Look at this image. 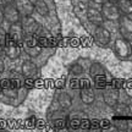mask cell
<instances>
[{"mask_svg":"<svg viewBox=\"0 0 132 132\" xmlns=\"http://www.w3.org/2000/svg\"><path fill=\"white\" fill-rule=\"evenodd\" d=\"M6 37H7V33H6V31H5V29L0 26V43H1V44L6 43Z\"/></svg>","mask_w":132,"mask_h":132,"instance_id":"22","label":"cell"},{"mask_svg":"<svg viewBox=\"0 0 132 132\" xmlns=\"http://www.w3.org/2000/svg\"><path fill=\"white\" fill-rule=\"evenodd\" d=\"M5 70V65H4V61L0 59V73H3Z\"/></svg>","mask_w":132,"mask_h":132,"instance_id":"24","label":"cell"},{"mask_svg":"<svg viewBox=\"0 0 132 132\" xmlns=\"http://www.w3.org/2000/svg\"><path fill=\"white\" fill-rule=\"evenodd\" d=\"M3 14H4V20L6 22H9L10 24L15 23V22H20V20H21V15L14 3L5 4V6L3 7Z\"/></svg>","mask_w":132,"mask_h":132,"instance_id":"6","label":"cell"},{"mask_svg":"<svg viewBox=\"0 0 132 132\" xmlns=\"http://www.w3.org/2000/svg\"><path fill=\"white\" fill-rule=\"evenodd\" d=\"M15 5L19 10L21 17L32 16V14L34 12V4L31 0H15Z\"/></svg>","mask_w":132,"mask_h":132,"instance_id":"11","label":"cell"},{"mask_svg":"<svg viewBox=\"0 0 132 132\" xmlns=\"http://www.w3.org/2000/svg\"><path fill=\"white\" fill-rule=\"evenodd\" d=\"M21 24H22V28H23L24 36H34L37 33L38 28H39V23L32 16H24L21 21Z\"/></svg>","mask_w":132,"mask_h":132,"instance_id":"10","label":"cell"},{"mask_svg":"<svg viewBox=\"0 0 132 132\" xmlns=\"http://www.w3.org/2000/svg\"><path fill=\"white\" fill-rule=\"evenodd\" d=\"M94 40L100 47H106L109 43H110V40H111V34H110V32L108 31V28H105L103 24L95 27Z\"/></svg>","mask_w":132,"mask_h":132,"instance_id":"7","label":"cell"},{"mask_svg":"<svg viewBox=\"0 0 132 132\" xmlns=\"http://www.w3.org/2000/svg\"><path fill=\"white\" fill-rule=\"evenodd\" d=\"M3 4H4V1H3V0H0V7L3 6Z\"/></svg>","mask_w":132,"mask_h":132,"instance_id":"28","label":"cell"},{"mask_svg":"<svg viewBox=\"0 0 132 132\" xmlns=\"http://www.w3.org/2000/svg\"><path fill=\"white\" fill-rule=\"evenodd\" d=\"M9 37L11 38V40L14 42H20L24 38V32L22 28L21 22H15V23L10 24L9 28Z\"/></svg>","mask_w":132,"mask_h":132,"instance_id":"12","label":"cell"},{"mask_svg":"<svg viewBox=\"0 0 132 132\" xmlns=\"http://www.w3.org/2000/svg\"><path fill=\"white\" fill-rule=\"evenodd\" d=\"M90 4H92V3H90ZM100 7H102V6H99V5L92 4L90 6L87 7V11H86V17H87V20H88L92 24H94V26H100V24H103V22H104V16H103V14H102Z\"/></svg>","mask_w":132,"mask_h":132,"instance_id":"4","label":"cell"},{"mask_svg":"<svg viewBox=\"0 0 132 132\" xmlns=\"http://www.w3.org/2000/svg\"><path fill=\"white\" fill-rule=\"evenodd\" d=\"M105 0H89V3H92V4L94 5H99V6H102V4H103Z\"/></svg>","mask_w":132,"mask_h":132,"instance_id":"23","label":"cell"},{"mask_svg":"<svg viewBox=\"0 0 132 132\" xmlns=\"http://www.w3.org/2000/svg\"><path fill=\"white\" fill-rule=\"evenodd\" d=\"M3 55H5V49H4V45L0 43V57L3 56Z\"/></svg>","mask_w":132,"mask_h":132,"instance_id":"25","label":"cell"},{"mask_svg":"<svg viewBox=\"0 0 132 132\" xmlns=\"http://www.w3.org/2000/svg\"><path fill=\"white\" fill-rule=\"evenodd\" d=\"M131 1H132V0H131Z\"/></svg>","mask_w":132,"mask_h":132,"instance_id":"30","label":"cell"},{"mask_svg":"<svg viewBox=\"0 0 132 132\" xmlns=\"http://www.w3.org/2000/svg\"><path fill=\"white\" fill-rule=\"evenodd\" d=\"M120 100V90L114 87H108L103 92V102L110 108H115Z\"/></svg>","mask_w":132,"mask_h":132,"instance_id":"5","label":"cell"},{"mask_svg":"<svg viewBox=\"0 0 132 132\" xmlns=\"http://www.w3.org/2000/svg\"><path fill=\"white\" fill-rule=\"evenodd\" d=\"M70 71H71V73H72V75L80 76V75L83 73V67H82L78 62H75V64H72V65H71Z\"/></svg>","mask_w":132,"mask_h":132,"instance_id":"21","label":"cell"},{"mask_svg":"<svg viewBox=\"0 0 132 132\" xmlns=\"http://www.w3.org/2000/svg\"><path fill=\"white\" fill-rule=\"evenodd\" d=\"M89 75H90V77L98 83V85L103 83L104 81H105V77H106L104 66L102 65V64H99V62H93V64L90 65Z\"/></svg>","mask_w":132,"mask_h":132,"instance_id":"9","label":"cell"},{"mask_svg":"<svg viewBox=\"0 0 132 132\" xmlns=\"http://www.w3.org/2000/svg\"><path fill=\"white\" fill-rule=\"evenodd\" d=\"M57 103L60 104V106L62 109H69L72 105V98H71V95L69 93L61 92V93H59V95H57Z\"/></svg>","mask_w":132,"mask_h":132,"instance_id":"18","label":"cell"},{"mask_svg":"<svg viewBox=\"0 0 132 132\" xmlns=\"http://www.w3.org/2000/svg\"><path fill=\"white\" fill-rule=\"evenodd\" d=\"M54 125L59 128L65 127L66 125V116L64 118V114L61 113H56V119H54Z\"/></svg>","mask_w":132,"mask_h":132,"instance_id":"20","label":"cell"},{"mask_svg":"<svg viewBox=\"0 0 132 132\" xmlns=\"http://www.w3.org/2000/svg\"><path fill=\"white\" fill-rule=\"evenodd\" d=\"M33 4H34V11L39 16L45 17L49 15V6L44 0H36V3H33Z\"/></svg>","mask_w":132,"mask_h":132,"instance_id":"16","label":"cell"},{"mask_svg":"<svg viewBox=\"0 0 132 132\" xmlns=\"http://www.w3.org/2000/svg\"><path fill=\"white\" fill-rule=\"evenodd\" d=\"M4 49H5V55L9 59H11V60H16L21 55V49L17 45V42L11 40V42L6 43L4 45Z\"/></svg>","mask_w":132,"mask_h":132,"instance_id":"13","label":"cell"},{"mask_svg":"<svg viewBox=\"0 0 132 132\" xmlns=\"http://www.w3.org/2000/svg\"><path fill=\"white\" fill-rule=\"evenodd\" d=\"M106 1H113V3H116L118 0H106Z\"/></svg>","mask_w":132,"mask_h":132,"instance_id":"29","label":"cell"},{"mask_svg":"<svg viewBox=\"0 0 132 132\" xmlns=\"http://www.w3.org/2000/svg\"><path fill=\"white\" fill-rule=\"evenodd\" d=\"M3 1H4L5 4H10V3H14L15 0H3Z\"/></svg>","mask_w":132,"mask_h":132,"instance_id":"27","label":"cell"},{"mask_svg":"<svg viewBox=\"0 0 132 132\" xmlns=\"http://www.w3.org/2000/svg\"><path fill=\"white\" fill-rule=\"evenodd\" d=\"M38 67L32 60H24L21 65V73L23 77H33L37 75Z\"/></svg>","mask_w":132,"mask_h":132,"instance_id":"14","label":"cell"},{"mask_svg":"<svg viewBox=\"0 0 132 132\" xmlns=\"http://www.w3.org/2000/svg\"><path fill=\"white\" fill-rule=\"evenodd\" d=\"M119 21V32L126 40L132 42V19L127 15H121Z\"/></svg>","mask_w":132,"mask_h":132,"instance_id":"3","label":"cell"},{"mask_svg":"<svg viewBox=\"0 0 132 132\" xmlns=\"http://www.w3.org/2000/svg\"><path fill=\"white\" fill-rule=\"evenodd\" d=\"M119 10L121 11L122 15H127L131 16L132 15V1L131 0H118L116 1Z\"/></svg>","mask_w":132,"mask_h":132,"instance_id":"17","label":"cell"},{"mask_svg":"<svg viewBox=\"0 0 132 132\" xmlns=\"http://www.w3.org/2000/svg\"><path fill=\"white\" fill-rule=\"evenodd\" d=\"M1 92H3V94H4L5 97H7V98H16L17 94H19V92H17V89H16L15 87H5V88L1 89Z\"/></svg>","mask_w":132,"mask_h":132,"instance_id":"19","label":"cell"},{"mask_svg":"<svg viewBox=\"0 0 132 132\" xmlns=\"http://www.w3.org/2000/svg\"><path fill=\"white\" fill-rule=\"evenodd\" d=\"M3 22H4V14H3V9L0 7V26Z\"/></svg>","mask_w":132,"mask_h":132,"instance_id":"26","label":"cell"},{"mask_svg":"<svg viewBox=\"0 0 132 132\" xmlns=\"http://www.w3.org/2000/svg\"><path fill=\"white\" fill-rule=\"evenodd\" d=\"M102 14H103L104 19L108 20V21H118L121 16V11L119 10L116 3H113V1H104L102 4Z\"/></svg>","mask_w":132,"mask_h":132,"instance_id":"2","label":"cell"},{"mask_svg":"<svg viewBox=\"0 0 132 132\" xmlns=\"http://www.w3.org/2000/svg\"><path fill=\"white\" fill-rule=\"evenodd\" d=\"M80 98L82 100V103L90 105L95 102V93L92 88H82L80 90Z\"/></svg>","mask_w":132,"mask_h":132,"instance_id":"15","label":"cell"},{"mask_svg":"<svg viewBox=\"0 0 132 132\" xmlns=\"http://www.w3.org/2000/svg\"><path fill=\"white\" fill-rule=\"evenodd\" d=\"M24 40V52L27 53V55L31 57H37L42 53V47L40 44L33 38V36H27Z\"/></svg>","mask_w":132,"mask_h":132,"instance_id":"8","label":"cell"},{"mask_svg":"<svg viewBox=\"0 0 132 132\" xmlns=\"http://www.w3.org/2000/svg\"><path fill=\"white\" fill-rule=\"evenodd\" d=\"M114 53L115 55L121 59V60H126L132 55L131 50V44L128 40H126L125 38L119 37L114 40Z\"/></svg>","mask_w":132,"mask_h":132,"instance_id":"1","label":"cell"}]
</instances>
